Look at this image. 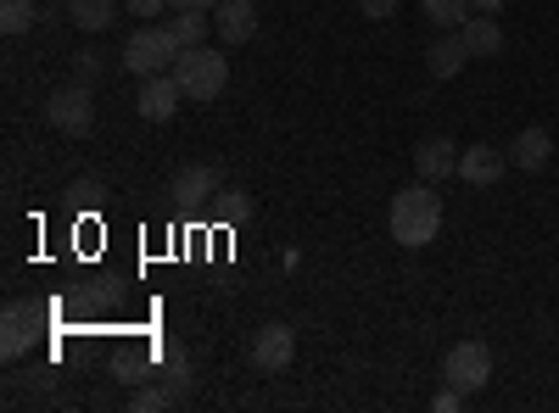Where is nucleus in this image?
<instances>
[{
  "label": "nucleus",
  "instance_id": "nucleus-16",
  "mask_svg": "<svg viewBox=\"0 0 559 413\" xmlns=\"http://www.w3.org/2000/svg\"><path fill=\"white\" fill-rule=\"evenodd\" d=\"M157 363H163V386H168L174 397L191 391V357H185L179 341H163V347H157Z\"/></svg>",
  "mask_w": 559,
  "mask_h": 413
},
{
  "label": "nucleus",
  "instance_id": "nucleus-4",
  "mask_svg": "<svg viewBox=\"0 0 559 413\" xmlns=\"http://www.w3.org/2000/svg\"><path fill=\"white\" fill-rule=\"evenodd\" d=\"M45 123L73 134V141H84L90 129H96V107H90V84H62L45 96Z\"/></svg>",
  "mask_w": 559,
  "mask_h": 413
},
{
  "label": "nucleus",
  "instance_id": "nucleus-14",
  "mask_svg": "<svg viewBox=\"0 0 559 413\" xmlns=\"http://www.w3.org/2000/svg\"><path fill=\"white\" fill-rule=\"evenodd\" d=\"M548 157H554V134L548 129H521L515 134V146H509V162H515V168H526V173H543L548 168Z\"/></svg>",
  "mask_w": 559,
  "mask_h": 413
},
{
  "label": "nucleus",
  "instance_id": "nucleus-11",
  "mask_svg": "<svg viewBox=\"0 0 559 413\" xmlns=\"http://www.w3.org/2000/svg\"><path fill=\"white\" fill-rule=\"evenodd\" d=\"M213 191H218V173H213L207 162H185V168L174 173V185H168V196H174L179 207H202V202H213Z\"/></svg>",
  "mask_w": 559,
  "mask_h": 413
},
{
  "label": "nucleus",
  "instance_id": "nucleus-18",
  "mask_svg": "<svg viewBox=\"0 0 559 413\" xmlns=\"http://www.w3.org/2000/svg\"><path fill=\"white\" fill-rule=\"evenodd\" d=\"M68 17H73L84 34H102V28H112V17H118V0H68Z\"/></svg>",
  "mask_w": 559,
  "mask_h": 413
},
{
  "label": "nucleus",
  "instance_id": "nucleus-5",
  "mask_svg": "<svg viewBox=\"0 0 559 413\" xmlns=\"http://www.w3.org/2000/svg\"><path fill=\"white\" fill-rule=\"evenodd\" d=\"M442 380H448V386H459L464 397L481 391V386L492 380V352H487L481 341H453V347H448V357H442Z\"/></svg>",
  "mask_w": 559,
  "mask_h": 413
},
{
  "label": "nucleus",
  "instance_id": "nucleus-23",
  "mask_svg": "<svg viewBox=\"0 0 559 413\" xmlns=\"http://www.w3.org/2000/svg\"><path fill=\"white\" fill-rule=\"evenodd\" d=\"M179 397L168 391V386H134V397H129V408L134 413H157V408H174Z\"/></svg>",
  "mask_w": 559,
  "mask_h": 413
},
{
  "label": "nucleus",
  "instance_id": "nucleus-6",
  "mask_svg": "<svg viewBox=\"0 0 559 413\" xmlns=\"http://www.w3.org/2000/svg\"><path fill=\"white\" fill-rule=\"evenodd\" d=\"M39 325H45V313L34 302H7V313H0V357L7 363L28 357V347L39 341Z\"/></svg>",
  "mask_w": 559,
  "mask_h": 413
},
{
  "label": "nucleus",
  "instance_id": "nucleus-19",
  "mask_svg": "<svg viewBox=\"0 0 559 413\" xmlns=\"http://www.w3.org/2000/svg\"><path fill=\"white\" fill-rule=\"evenodd\" d=\"M163 28H168V39L179 45V51H191V45H207V12H179V17H168Z\"/></svg>",
  "mask_w": 559,
  "mask_h": 413
},
{
  "label": "nucleus",
  "instance_id": "nucleus-13",
  "mask_svg": "<svg viewBox=\"0 0 559 413\" xmlns=\"http://www.w3.org/2000/svg\"><path fill=\"white\" fill-rule=\"evenodd\" d=\"M471 62V45H464V34L459 28H448L442 39H431V51H426V68H431V78H459V68Z\"/></svg>",
  "mask_w": 559,
  "mask_h": 413
},
{
  "label": "nucleus",
  "instance_id": "nucleus-28",
  "mask_svg": "<svg viewBox=\"0 0 559 413\" xmlns=\"http://www.w3.org/2000/svg\"><path fill=\"white\" fill-rule=\"evenodd\" d=\"M168 7H174V12H213L218 0H168Z\"/></svg>",
  "mask_w": 559,
  "mask_h": 413
},
{
  "label": "nucleus",
  "instance_id": "nucleus-9",
  "mask_svg": "<svg viewBox=\"0 0 559 413\" xmlns=\"http://www.w3.org/2000/svg\"><path fill=\"white\" fill-rule=\"evenodd\" d=\"M503 168H509V151H498V146H464L459 151V179H464V185H498V179H503Z\"/></svg>",
  "mask_w": 559,
  "mask_h": 413
},
{
  "label": "nucleus",
  "instance_id": "nucleus-21",
  "mask_svg": "<svg viewBox=\"0 0 559 413\" xmlns=\"http://www.w3.org/2000/svg\"><path fill=\"white\" fill-rule=\"evenodd\" d=\"M34 23H39L34 0H0V28H7V34H28Z\"/></svg>",
  "mask_w": 559,
  "mask_h": 413
},
{
  "label": "nucleus",
  "instance_id": "nucleus-22",
  "mask_svg": "<svg viewBox=\"0 0 559 413\" xmlns=\"http://www.w3.org/2000/svg\"><path fill=\"white\" fill-rule=\"evenodd\" d=\"M102 202H107V185H102V179H73V185H68V207L96 212Z\"/></svg>",
  "mask_w": 559,
  "mask_h": 413
},
{
  "label": "nucleus",
  "instance_id": "nucleus-25",
  "mask_svg": "<svg viewBox=\"0 0 559 413\" xmlns=\"http://www.w3.org/2000/svg\"><path fill=\"white\" fill-rule=\"evenodd\" d=\"M123 12H129V17H163L168 0H123Z\"/></svg>",
  "mask_w": 559,
  "mask_h": 413
},
{
  "label": "nucleus",
  "instance_id": "nucleus-20",
  "mask_svg": "<svg viewBox=\"0 0 559 413\" xmlns=\"http://www.w3.org/2000/svg\"><path fill=\"white\" fill-rule=\"evenodd\" d=\"M471 12H476L471 0H426V17H431L442 34H448V28H464V23H471Z\"/></svg>",
  "mask_w": 559,
  "mask_h": 413
},
{
  "label": "nucleus",
  "instance_id": "nucleus-1",
  "mask_svg": "<svg viewBox=\"0 0 559 413\" xmlns=\"http://www.w3.org/2000/svg\"><path fill=\"white\" fill-rule=\"evenodd\" d=\"M437 229H442V196L419 179V185H403L392 196V241L419 252V246H431L437 241Z\"/></svg>",
  "mask_w": 559,
  "mask_h": 413
},
{
  "label": "nucleus",
  "instance_id": "nucleus-26",
  "mask_svg": "<svg viewBox=\"0 0 559 413\" xmlns=\"http://www.w3.org/2000/svg\"><path fill=\"white\" fill-rule=\"evenodd\" d=\"M358 12L376 17V23H386V17H397V0H358Z\"/></svg>",
  "mask_w": 559,
  "mask_h": 413
},
{
  "label": "nucleus",
  "instance_id": "nucleus-12",
  "mask_svg": "<svg viewBox=\"0 0 559 413\" xmlns=\"http://www.w3.org/2000/svg\"><path fill=\"white\" fill-rule=\"evenodd\" d=\"M414 168H419V179H426V185H442V179H453L459 173V146L453 141H419L414 146Z\"/></svg>",
  "mask_w": 559,
  "mask_h": 413
},
{
  "label": "nucleus",
  "instance_id": "nucleus-2",
  "mask_svg": "<svg viewBox=\"0 0 559 413\" xmlns=\"http://www.w3.org/2000/svg\"><path fill=\"white\" fill-rule=\"evenodd\" d=\"M168 73L179 78V89H185L191 101H218V96H224V84H229V57L213 51V45H191V51H179V57H174Z\"/></svg>",
  "mask_w": 559,
  "mask_h": 413
},
{
  "label": "nucleus",
  "instance_id": "nucleus-10",
  "mask_svg": "<svg viewBox=\"0 0 559 413\" xmlns=\"http://www.w3.org/2000/svg\"><path fill=\"white\" fill-rule=\"evenodd\" d=\"M213 34L224 45H247L258 34V7H252V0H218V7H213Z\"/></svg>",
  "mask_w": 559,
  "mask_h": 413
},
{
  "label": "nucleus",
  "instance_id": "nucleus-27",
  "mask_svg": "<svg viewBox=\"0 0 559 413\" xmlns=\"http://www.w3.org/2000/svg\"><path fill=\"white\" fill-rule=\"evenodd\" d=\"M431 408H437V413H459V408H464V391H459V386H442Z\"/></svg>",
  "mask_w": 559,
  "mask_h": 413
},
{
  "label": "nucleus",
  "instance_id": "nucleus-24",
  "mask_svg": "<svg viewBox=\"0 0 559 413\" xmlns=\"http://www.w3.org/2000/svg\"><path fill=\"white\" fill-rule=\"evenodd\" d=\"M107 73V57L102 51H79V84H96Z\"/></svg>",
  "mask_w": 559,
  "mask_h": 413
},
{
  "label": "nucleus",
  "instance_id": "nucleus-8",
  "mask_svg": "<svg viewBox=\"0 0 559 413\" xmlns=\"http://www.w3.org/2000/svg\"><path fill=\"white\" fill-rule=\"evenodd\" d=\"M292 357H297V336L286 325H263L258 341H252V363H258V375H280V369H292Z\"/></svg>",
  "mask_w": 559,
  "mask_h": 413
},
{
  "label": "nucleus",
  "instance_id": "nucleus-3",
  "mask_svg": "<svg viewBox=\"0 0 559 413\" xmlns=\"http://www.w3.org/2000/svg\"><path fill=\"white\" fill-rule=\"evenodd\" d=\"M174 57H179V45L168 39V28H134L129 39H123V68L134 73V78H152V73H168L174 68Z\"/></svg>",
  "mask_w": 559,
  "mask_h": 413
},
{
  "label": "nucleus",
  "instance_id": "nucleus-7",
  "mask_svg": "<svg viewBox=\"0 0 559 413\" xmlns=\"http://www.w3.org/2000/svg\"><path fill=\"white\" fill-rule=\"evenodd\" d=\"M179 101H185V89H179V78H174V73H152V78H140L134 107H140V118H146V123H168V118L179 112Z\"/></svg>",
  "mask_w": 559,
  "mask_h": 413
},
{
  "label": "nucleus",
  "instance_id": "nucleus-17",
  "mask_svg": "<svg viewBox=\"0 0 559 413\" xmlns=\"http://www.w3.org/2000/svg\"><path fill=\"white\" fill-rule=\"evenodd\" d=\"M207 212H213L218 223L236 229V223H247V218H252V202H247V191H241V185H218V191H213V202H207Z\"/></svg>",
  "mask_w": 559,
  "mask_h": 413
},
{
  "label": "nucleus",
  "instance_id": "nucleus-29",
  "mask_svg": "<svg viewBox=\"0 0 559 413\" xmlns=\"http://www.w3.org/2000/svg\"><path fill=\"white\" fill-rule=\"evenodd\" d=\"M471 7H476V12H492V17H498V12L509 7V0H471Z\"/></svg>",
  "mask_w": 559,
  "mask_h": 413
},
{
  "label": "nucleus",
  "instance_id": "nucleus-15",
  "mask_svg": "<svg viewBox=\"0 0 559 413\" xmlns=\"http://www.w3.org/2000/svg\"><path fill=\"white\" fill-rule=\"evenodd\" d=\"M459 34H464V45H471V57H498V51H503V28H498L492 12H476Z\"/></svg>",
  "mask_w": 559,
  "mask_h": 413
}]
</instances>
